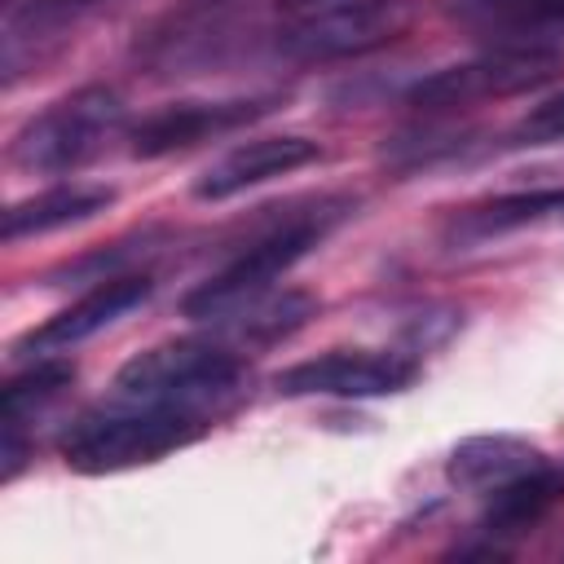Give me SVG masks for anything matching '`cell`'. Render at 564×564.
<instances>
[{"label": "cell", "instance_id": "1", "mask_svg": "<svg viewBox=\"0 0 564 564\" xmlns=\"http://www.w3.org/2000/svg\"><path fill=\"white\" fill-rule=\"evenodd\" d=\"M348 212H352V198H322V203H313V212H295V216L278 220L273 229L251 238L247 251H238L220 273L198 282L181 300V313L207 322V317H225V313L260 300L269 291V282H278L286 269H295L330 234V225Z\"/></svg>", "mask_w": 564, "mask_h": 564}, {"label": "cell", "instance_id": "2", "mask_svg": "<svg viewBox=\"0 0 564 564\" xmlns=\"http://www.w3.org/2000/svg\"><path fill=\"white\" fill-rule=\"evenodd\" d=\"M119 405H128V410L79 419L66 432L62 458H66L70 471L110 476V471H128V467H141V463H159L163 454L185 449L207 432V414L203 410L132 405V401H119Z\"/></svg>", "mask_w": 564, "mask_h": 564}, {"label": "cell", "instance_id": "3", "mask_svg": "<svg viewBox=\"0 0 564 564\" xmlns=\"http://www.w3.org/2000/svg\"><path fill=\"white\" fill-rule=\"evenodd\" d=\"M123 132V101L106 84H84L40 115H31L9 141V159L22 172H75L93 163Z\"/></svg>", "mask_w": 564, "mask_h": 564}, {"label": "cell", "instance_id": "4", "mask_svg": "<svg viewBox=\"0 0 564 564\" xmlns=\"http://www.w3.org/2000/svg\"><path fill=\"white\" fill-rule=\"evenodd\" d=\"M242 379L238 348L212 339H167L128 357L115 375V401L203 410Z\"/></svg>", "mask_w": 564, "mask_h": 564}, {"label": "cell", "instance_id": "5", "mask_svg": "<svg viewBox=\"0 0 564 564\" xmlns=\"http://www.w3.org/2000/svg\"><path fill=\"white\" fill-rule=\"evenodd\" d=\"M560 70H564V57L546 44H502V48H489L480 57H467V62H454V66L423 75L405 93V101L414 110H427V115L467 110L480 101L533 93V88L551 84Z\"/></svg>", "mask_w": 564, "mask_h": 564}, {"label": "cell", "instance_id": "6", "mask_svg": "<svg viewBox=\"0 0 564 564\" xmlns=\"http://www.w3.org/2000/svg\"><path fill=\"white\" fill-rule=\"evenodd\" d=\"M423 0H339L304 13L278 35V48L295 62H344L388 48L410 35Z\"/></svg>", "mask_w": 564, "mask_h": 564}, {"label": "cell", "instance_id": "7", "mask_svg": "<svg viewBox=\"0 0 564 564\" xmlns=\"http://www.w3.org/2000/svg\"><path fill=\"white\" fill-rule=\"evenodd\" d=\"M282 106V93H260V97H225V101H176L141 123L128 128V150L137 159H167L181 150H194L203 141H216L225 132H238Z\"/></svg>", "mask_w": 564, "mask_h": 564}, {"label": "cell", "instance_id": "8", "mask_svg": "<svg viewBox=\"0 0 564 564\" xmlns=\"http://www.w3.org/2000/svg\"><path fill=\"white\" fill-rule=\"evenodd\" d=\"M419 379V366L401 352H370V348H330L322 357L295 361L273 375L278 397H392Z\"/></svg>", "mask_w": 564, "mask_h": 564}, {"label": "cell", "instance_id": "9", "mask_svg": "<svg viewBox=\"0 0 564 564\" xmlns=\"http://www.w3.org/2000/svg\"><path fill=\"white\" fill-rule=\"evenodd\" d=\"M322 159V145L308 141V137H295V132H282V137H256V141H242L234 145L229 154H220L198 181H194V198L203 203H225L251 185H264L273 176H286V172H300L308 163Z\"/></svg>", "mask_w": 564, "mask_h": 564}, {"label": "cell", "instance_id": "10", "mask_svg": "<svg viewBox=\"0 0 564 564\" xmlns=\"http://www.w3.org/2000/svg\"><path fill=\"white\" fill-rule=\"evenodd\" d=\"M154 291L150 273H115V278H101L93 291H84L75 304L57 308L44 326H35L26 339H18V352L35 348V352H57V348H70V344H84L88 335L106 330L110 322H119L123 313H132L137 304H145Z\"/></svg>", "mask_w": 564, "mask_h": 564}, {"label": "cell", "instance_id": "11", "mask_svg": "<svg viewBox=\"0 0 564 564\" xmlns=\"http://www.w3.org/2000/svg\"><path fill=\"white\" fill-rule=\"evenodd\" d=\"M110 203H115L110 185H79V181L48 185V189H40L31 198L9 203V212H4V242H22V238H35V234H53V229L93 220Z\"/></svg>", "mask_w": 564, "mask_h": 564}, {"label": "cell", "instance_id": "12", "mask_svg": "<svg viewBox=\"0 0 564 564\" xmlns=\"http://www.w3.org/2000/svg\"><path fill=\"white\" fill-rule=\"evenodd\" d=\"M564 498V467H551V463H538L533 471L507 480L502 489L489 494V511L480 520V529L489 538H511V533H524L529 524H538L555 502Z\"/></svg>", "mask_w": 564, "mask_h": 564}, {"label": "cell", "instance_id": "13", "mask_svg": "<svg viewBox=\"0 0 564 564\" xmlns=\"http://www.w3.org/2000/svg\"><path fill=\"white\" fill-rule=\"evenodd\" d=\"M538 463H546L529 441L516 436H471L449 454V480L463 489H502L507 480L533 471Z\"/></svg>", "mask_w": 564, "mask_h": 564}, {"label": "cell", "instance_id": "14", "mask_svg": "<svg viewBox=\"0 0 564 564\" xmlns=\"http://www.w3.org/2000/svg\"><path fill=\"white\" fill-rule=\"evenodd\" d=\"M70 361H35L31 370L4 383V480H13L22 463V423L35 419V410H44L48 401H57L62 388H70Z\"/></svg>", "mask_w": 564, "mask_h": 564}, {"label": "cell", "instance_id": "15", "mask_svg": "<svg viewBox=\"0 0 564 564\" xmlns=\"http://www.w3.org/2000/svg\"><path fill=\"white\" fill-rule=\"evenodd\" d=\"M546 216H564V189H529V194H502L489 203H476L449 220V238L458 242H485L507 229L538 225Z\"/></svg>", "mask_w": 564, "mask_h": 564}, {"label": "cell", "instance_id": "16", "mask_svg": "<svg viewBox=\"0 0 564 564\" xmlns=\"http://www.w3.org/2000/svg\"><path fill=\"white\" fill-rule=\"evenodd\" d=\"M449 13L485 35H546L564 31V0H449Z\"/></svg>", "mask_w": 564, "mask_h": 564}, {"label": "cell", "instance_id": "17", "mask_svg": "<svg viewBox=\"0 0 564 564\" xmlns=\"http://www.w3.org/2000/svg\"><path fill=\"white\" fill-rule=\"evenodd\" d=\"M106 4H115V0H18L4 22V62L22 57V48L66 35L75 22H84L88 13L106 9Z\"/></svg>", "mask_w": 564, "mask_h": 564}, {"label": "cell", "instance_id": "18", "mask_svg": "<svg viewBox=\"0 0 564 564\" xmlns=\"http://www.w3.org/2000/svg\"><path fill=\"white\" fill-rule=\"evenodd\" d=\"M313 313H317V300H313L308 291H282V295L260 300L251 313H242V322H238L234 335H238V344H247V348H264V344L286 339L291 330H300Z\"/></svg>", "mask_w": 564, "mask_h": 564}, {"label": "cell", "instance_id": "19", "mask_svg": "<svg viewBox=\"0 0 564 564\" xmlns=\"http://www.w3.org/2000/svg\"><path fill=\"white\" fill-rule=\"evenodd\" d=\"M511 141L516 145H551V141H564V93H551L538 106H529V115L516 123Z\"/></svg>", "mask_w": 564, "mask_h": 564}, {"label": "cell", "instance_id": "20", "mask_svg": "<svg viewBox=\"0 0 564 564\" xmlns=\"http://www.w3.org/2000/svg\"><path fill=\"white\" fill-rule=\"evenodd\" d=\"M282 9L291 13H313V9H326V4H339V0H278Z\"/></svg>", "mask_w": 564, "mask_h": 564}]
</instances>
